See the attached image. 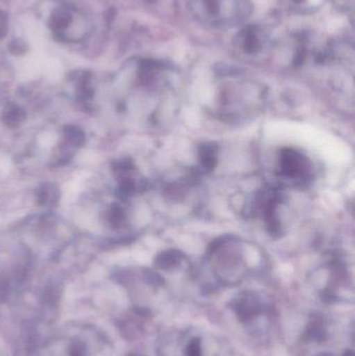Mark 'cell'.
<instances>
[{"label":"cell","mask_w":355,"mask_h":356,"mask_svg":"<svg viewBox=\"0 0 355 356\" xmlns=\"http://www.w3.org/2000/svg\"><path fill=\"white\" fill-rule=\"evenodd\" d=\"M37 10L52 38L60 43H83L95 31L92 16L67 0H45Z\"/></svg>","instance_id":"6da1fadb"},{"label":"cell","mask_w":355,"mask_h":356,"mask_svg":"<svg viewBox=\"0 0 355 356\" xmlns=\"http://www.w3.org/2000/svg\"><path fill=\"white\" fill-rule=\"evenodd\" d=\"M190 8L198 20L217 27L237 26L254 12L251 0H190Z\"/></svg>","instance_id":"7a4b0ae2"},{"label":"cell","mask_w":355,"mask_h":356,"mask_svg":"<svg viewBox=\"0 0 355 356\" xmlns=\"http://www.w3.org/2000/svg\"><path fill=\"white\" fill-rule=\"evenodd\" d=\"M233 309L239 321L248 324L264 313L265 305L254 293H244L236 299Z\"/></svg>","instance_id":"3957f363"},{"label":"cell","mask_w":355,"mask_h":356,"mask_svg":"<svg viewBox=\"0 0 355 356\" xmlns=\"http://www.w3.org/2000/svg\"><path fill=\"white\" fill-rule=\"evenodd\" d=\"M281 169L288 177H302L308 173L310 163L306 156L293 149H283L281 154Z\"/></svg>","instance_id":"277c9868"},{"label":"cell","mask_w":355,"mask_h":356,"mask_svg":"<svg viewBox=\"0 0 355 356\" xmlns=\"http://www.w3.org/2000/svg\"><path fill=\"white\" fill-rule=\"evenodd\" d=\"M237 43L245 54H254L264 47L266 35L260 27L249 26L239 33Z\"/></svg>","instance_id":"5b68a950"},{"label":"cell","mask_w":355,"mask_h":356,"mask_svg":"<svg viewBox=\"0 0 355 356\" xmlns=\"http://www.w3.org/2000/svg\"><path fill=\"white\" fill-rule=\"evenodd\" d=\"M327 0H281L290 12L299 15H311L320 10Z\"/></svg>","instance_id":"8992f818"},{"label":"cell","mask_w":355,"mask_h":356,"mask_svg":"<svg viewBox=\"0 0 355 356\" xmlns=\"http://www.w3.org/2000/svg\"><path fill=\"white\" fill-rule=\"evenodd\" d=\"M25 118H26V114L24 111L14 104H6L1 115L4 124L8 127H13V129L19 127L25 120Z\"/></svg>","instance_id":"52a82bcc"},{"label":"cell","mask_w":355,"mask_h":356,"mask_svg":"<svg viewBox=\"0 0 355 356\" xmlns=\"http://www.w3.org/2000/svg\"><path fill=\"white\" fill-rule=\"evenodd\" d=\"M217 152H218V147L216 144L206 143L200 146V160L206 168L210 169V170L214 168L217 163Z\"/></svg>","instance_id":"ba28073f"},{"label":"cell","mask_w":355,"mask_h":356,"mask_svg":"<svg viewBox=\"0 0 355 356\" xmlns=\"http://www.w3.org/2000/svg\"><path fill=\"white\" fill-rule=\"evenodd\" d=\"M58 198H60V192L51 184L41 186L38 193V201L43 205H51L52 203L58 202Z\"/></svg>","instance_id":"9c48e42d"},{"label":"cell","mask_w":355,"mask_h":356,"mask_svg":"<svg viewBox=\"0 0 355 356\" xmlns=\"http://www.w3.org/2000/svg\"><path fill=\"white\" fill-rule=\"evenodd\" d=\"M204 349L202 339L199 337H193L185 345L183 356H204Z\"/></svg>","instance_id":"30bf717a"},{"label":"cell","mask_w":355,"mask_h":356,"mask_svg":"<svg viewBox=\"0 0 355 356\" xmlns=\"http://www.w3.org/2000/svg\"><path fill=\"white\" fill-rule=\"evenodd\" d=\"M65 137L73 146H83L85 141V133L76 127H66L64 129Z\"/></svg>","instance_id":"8fae6325"},{"label":"cell","mask_w":355,"mask_h":356,"mask_svg":"<svg viewBox=\"0 0 355 356\" xmlns=\"http://www.w3.org/2000/svg\"><path fill=\"white\" fill-rule=\"evenodd\" d=\"M181 254L179 252H165L158 255L156 259V265L163 269H168V268L174 267L175 265L181 261Z\"/></svg>","instance_id":"7c38bea8"},{"label":"cell","mask_w":355,"mask_h":356,"mask_svg":"<svg viewBox=\"0 0 355 356\" xmlns=\"http://www.w3.org/2000/svg\"><path fill=\"white\" fill-rule=\"evenodd\" d=\"M8 48L10 54L15 56H24L29 49L28 44L22 38H14L10 40Z\"/></svg>","instance_id":"4fadbf2b"},{"label":"cell","mask_w":355,"mask_h":356,"mask_svg":"<svg viewBox=\"0 0 355 356\" xmlns=\"http://www.w3.org/2000/svg\"><path fill=\"white\" fill-rule=\"evenodd\" d=\"M108 221L115 227H121L125 222V215L118 205H113L108 211Z\"/></svg>","instance_id":"5bb4252c"},{"label":"cell","mask_w":355,"mask_h":356,"mask_svg":"<svg viewBox=\"0 0 355 356\" xmlns=\"http://www.w3.org/2000/svg\"><path fill=\"white\" fill-rule=\"evenodd\" d=\"M331 1L340 12L348 13L354 10V0H331Z\"/></svg>","instance_id":"9a60e30c"},{"label":"cell","mask_w":355,"mask_h":356,"mask_svg":"<svg viewBox=\"0 0 355 356\" xmlns=\"http://www.w3.org/2000/svg\"><path fill=\"white\" fill-rule=\"evenodd\" d=\"M8 31V16L6 12L0 10V40L4 39Z\"/></svg>","instance_id":"2e32d148"},{"label":"cell","mask_w":355,"mask_h":356,"mask_svg":"<svg viewBox=\"0 0 355 356\" xmlns=\"http://www.w3.org/2000/svg\"><path fill=\"white\" fill-rule=\"evenodd\" d=\"M317 356H335V355H331V353H320V355H318Z\"/></svg>","instance_id":"e0dca14e"},{"label":"cell","mask_w":355,"mask_h":356,"mask_svg":"<svg viewBox=\"0 0 355 356\" xmlns=\"http://www.w3.org/2000/svg\"><path fill=\"white\" fill-rule=\"evenodd\" d=\"M146 1L149 2V3H154V2H156V0H146Z\"/></svg>","instance_id":"ac0fdd59"}]
</instances>
